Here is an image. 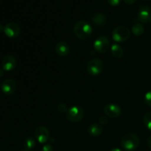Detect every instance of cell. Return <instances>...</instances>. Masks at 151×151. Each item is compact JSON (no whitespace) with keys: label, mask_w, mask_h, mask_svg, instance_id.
<instances>
[{"label":"cell","mask_w":151,"mask_h":151,"mask_svg":"<svg viewBox=\"0 0 151 151\" xmlns=\"http://www.w3.org/2000/svg\"><path fill=\"white\" fill-rule=\"evenodd\" d=\"M75 36L79 39L87 40L93 33L92 26L86 21H79L75 24L73 28Z\"/></svg>","instance_id":"1"},{"label":"cell","mask_w":151,"mask_h":151,"mask_svg":"<svg viewBox=\"0 0 151 151\" xmlns=\"http://www.w3.org/2000/svg\"><path fill=\"white\" fill-rule=\"evenodd\" d=\"M140 140L138 136L134 133L126 134L121 139V146L126 151H134L139 146Z\"/></svg>","instance_id":"2"},{"label":"cell","mask_w":151,"mask_h":151,"mask_svg":"<svg viewBox=\"0 0 151 151\" xmlns=\"http://www.w3.org/2000/svg\"><path fill=\"white\" fill-rule=\"evenodd\" d=\"M131 37V30L126 26H118L112 31V38L117 43H123Z\"/></svg>","instance_id":"3"},{"label":"cell","mask_w":151,"mask_h":151,"mask_svg":"<svg viewBox=\"0 0 151 151\" xmlns=\"http://www.w3.org/2000/svg\"><path fill=\"white\" fill-rule=\"evenodd\" d=\"M84 116V110L79 106H74L68 109L66 112V118L71 122H78L83 119Z\"/></svg>","instance_id":"4"},{"label":"cell","mask_w":151,"mask_h":151,"mask_svg":"<svg viewBox=\"0 0 151 151\" xmlns=\"http://www.w3.org/2000/svg\"><path fill=\"white\" fill-rule=\"evenodd\" d=\"M104 69V63L100 59L92 58L88 61L86 69L91 76H97L102 73Z\"/></svg>","instance_id":"5"},{"label":"cell","mask_w":151,"mask_h":151,"mask_svg":"<svg viewBox=\"0 0 151 151\" xmlns=\"http://www.w3.org/2000/svg\"><path fill=\"white\" fill-rule=\"evenodd\" d=\"M111 45L110 41L106 36H100L94 41L93 46L95 51L99 53H104L108 51Z\"/></svg>","instance_id":"6"},{"label":"cell","mask_w":151,"mask_h":151,"mask_svg":"<svg viewBox=\"0 0 151 151\" xmlns=\"http://www.w3.org/2000/svg\"><path fill=\"white\" fill-rule=\"evenodd\" d=\"M35 137L39 143L45 144L50 139V134L48 128L45 126H38L35 130Z\"/></svg>","instance_id":"7"},{"label":"cell","mask_w":151,"mask_h":151,"mask_svg":"<svg viewBox=\"0 0 151 151\" xmlns=\"http://www.w3.org/2000/svg\"><path fill=\"white\" fill-rule=\"evenodd\" d=\"M137 19L141 23L147 24L151 22V7L150 6L143 5L139 8Z\"/></svg>","instance_id":"8"},{"label":"cell","mask_w":151,"mask_h":151,"mask_svg":"<svg viewBox=\"0 0 151 151\" xmlns=\"http://www.w3.org/2000/svg\"><path fill=\"white\" fill-rule=\"evenodd\" d=\"M1 88L5 95H12L15 93L17 88V83L13 79H6L1 83Z\"/></svg>","instance_id":"9"},{"label":"cell","mask_w":151,"mask_h":151,"mask_svg":"<svg viewBox=\"0 0 151 151\" xmlns=\"http://www.w3.org/2000/svg\"><path fill=\"white\" fill-rule=\"evenodd\" d=\"M4 32L7 37L14 38L19 36L21 32V29L16 23L9 22L4 26Z\"/></svg>","instance_id":"10"},{"label":"cell","mask_w":151,"mask_h":151,"mask_svg":"<svg viewBox=\"0 0 151 151\" xmlns=\"http://www.w3.org/2000/svg\"><path fill=\"white\" fill-rule=\"evenodd\" d=\"M104 113L109 117L117 118L122 114V109L118 105L110 103V104H107L104 107Z\"/></svg>","instance_id":"11"},{"label":"cell","mask_w":151,"mask_h":151,"mask_svg":"<svg viewBox=\"0 0 151 151\" xmlns=\"http://www.w3.org/2000/svg\"><path fill=\"white\" fill-rule=\"evenodd\" d=\"M1 66L4 71L10 72L13 70L16 66V60L13 55H6L1 60Z\"/></svg>","instance_id":"12"},{"label":"cell","mask_w":151,"mask_h":151,"mask_svg":"<svg viewBox=\"0 0 151 151\" xmlns=\"http://www.w3.org/2000/svg\"><path fill=\"white\" fill-rule=\"evenodd\" d=\"M55 52L58 55L63 57L69 54L70 52V47L66 41H60L56 44Z\"/></svg>","instance_id":"13"},{"label":"cell","mask_w":151,"mask_h":151,"mask_svg":"<svg viewBox=\"0 0 151 151\" xmlns=\"http://www.w3.org/2000/svg\"><path fill=\"white\" fill-rule=\"evenodd\" d=\"M103 131V126L99 123H92L88 128V133L91 137H99L102 134Z\"/></svg>","instance_id":"14"},{"label":"cell","mask_w":151,"mask_h":151,"mask_svg":"<svg viewBox=\"0 0 151 151\" xmlns=\"http://www.w3.org/2000/svg\"><path fill=\"white\" fill-rule=\"evenodd\" d=\"M91 22L96 26L101 27L106 24V16L103 13H95L91 16Z\"/></svg>","instance_id":"15"},{"label":"cell","mask_w":151,"mask_h":151,"mask_svg":"<svg viewBox=\"0 0 151 151\" xmlns=\"http://www.w3.org/2000/svg\"><path fill=\"white\" fill-rule=\"evenodd\" d=\"M111 52L112 55L116 58H121L124 55L123 48L117 44H112L111 47Z\"/></svg>","instance_id":"16"},{"label":"cell","mask_w":151,"mask_h":151,"mask_svg":"<svg viewBox=\"0 0 151 151\" xmlns=\"http://www.w3.org/2000/svg\"><path fill=\"white\" fill-rule=\"evenodd\" d=\"M132 33L136 36H140L143 34L145 31V27L141 23H136L133 25L131 28Z\"/></svg>","instance_id":"17"},{"label":"cell","mask_w":151,"mask_h":151,"mask_svg":"<svg viewBox=\"0 0 151 151\" xmlns=\"http://www.w3.org/2000/svg\"><path fill=\"white\" fill-rule=\"evenodd\" d=\"M24 146L25 150H31L35 147V141L32 137H28L24 140Z\"/></svg>","instance_id":"18"},{"label":"cell","mask_w":151,"mask_h":151,"mask_svg":"<svg viewBox=\"0 0 151 151\" xmlns=\"http://www.w3.org/2000/svg\"><path fill=\"white\" fill-rule=\"evenodd\" d=\"M143 122L146 128L151 131V111L145 113L143 116Z\"/></svg>","instance_id":"19"},{"label":"cell","mask_w":151,"mask_h":151,"mask_svg":"<svg viewBox=\"0 0 151 151\" xmlns=\"http://www.w3.org/2000/svg\"><path fill=\"white\" fill-rule=\"evenodd\" d=\"M57 109L60 113H65V112H66L68 111L67 106L63 103H59L57 106Z\"/></svg>","instance_id":"20"},{"label":"cell","mask_w":151,"mask_h":151,"mask_svg":"<svg viewBox=\"0 0 151 151\" xmlns=\"http://www.w3.org/2000/svg\"><path fill=\"white\" fill-rule=\"evenodd\" d=\"M144 100L145 103L148 106L151 107V91H147L145 94L144 97Z\"/></svg>","instance_id":"21"},{"label":"cell","mask_w":151,"mask_h":151,"mask_svg":"<svg viewBox=\"0 0 151 151\" xmlns=\"http://www.w3.org/2000/svg\"><path fill=\"white\" fill-rule=\"evenodd\" d=\"M108 3L112 7H116L122 2V0H107Z\"/></svg>","instance_id":"22"},{"label":"cell","mask_w":151,"mask_h":151,"mask_svg":"<svg viewBox=\"0 0 151 151\" xmlns=\"http://www.w3.org/2000/svg\"><path fill=\"white\" fill-rule=\"evenodd\" d=\"M108 122H109V119H108V118L106 117V116H100V119H99V124H100V125H106Z\"/></svg>","instance_id":"23"},{"label":"cell","mask_w":151,"mask_h":151,"mask_svg":"<svg viewBox=\"0 0 151 151\" xmlns=\"http://www.w3.org/2000/svg\"><path fill=\"white\" fill-rule=\"evenodd\" d=\"M41 151H54V150H53V147L52 145L46 144L43 146Z\"/></svg>","instance_id":"24"},{"label":"cell","mask_w":151,"mask_h":151,"mask_svg":"<svg viewBox=\"0 0 151 151\" xmlns=\"http://www.w3.org/2000/svg\"><path fill=\"white\" fill-rule=\"evenodd\" d=\"M124 2L127 4H133L137 1V0H123Z\"/></svg>","instance_id":"25"},{"label":"cell","mask_w":151,"mask_h":151,"mask_svg":"<svg viewBox=\"0 0 151 151\" xmlns=\"http://www.w3.org/2000/svg\"><path fill=\"white\" fill-rule=\"evenodd\" d=\"M147 147H148L150 149H151V135L148 137V138H147Z\"/></svg>","instance_id":"26"},{"label":"cell","mask_w":151,"mask_h":151,"mask_svg":"<svg viewBox=\"0 0 151 151\" xmlns=\"http://www.w3.org/2000/svg\"><path fill=\"white\" fill-rule=\"evenodd\" d=\"M3 75H4V69H0V78H2Z\"/></svg>","instance_id":"27"},{"label":"cell","mask_w":151,"mask_h":151,"mask_svg":"<svg viewBox=\"0 0 151 151\" xmlns=\"http://www.w3.org/2000/svg\"><path fill=\"white\" fill-rule=\"evenodd\" d=\"M4 27L3 26L1 23H0V32H2V31H4Z\"/></svg>","instance_id":"28"},{"label":"cell","mask_w":151,"mask_h":151,"mask_svg":"<svg viewBox=\"0 0 151 151\" xmlns=\"http://www.w3.org/2000/svg\"><path fill=\"white\" fill-rule=\"evenodd\" d=\"M109 151H122V150H121V149H119V148H113V149H111V150H110Z\"/></svg>","instance_id":"29"},{"label":"cell","mask_w":151,"mask_h":151,"mask_svg":"<svg viewBox=\"0 0 151 151\" xmlns=\"http://www.w3.org/2000/svg\"><path fill=\"white\" fill-rule=\"evenodd\" d=\"M21 151H29V150H21Z\"/></svg>","instance_id":"30"},{"label":"cell","mask_w":151,"mask_h":151,"mask_svg":"<svg viewBox=\"0 0 151 151\" xmlns=\"http://www.w3.org/2000/svg\"><path fill=\"white\" fill-rule=\"evenodd\" d=\"M144 1H150V0H144Z\"/></svg>","instance_id":"31"}]
</instances>
